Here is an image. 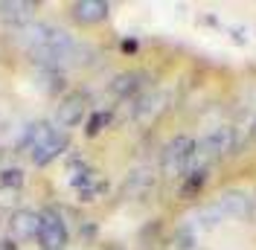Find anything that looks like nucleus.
<instances>
[{"label":"nucleus","instance_id":"obj_3","mask_svg":"<svg viewBox=\"0 0 256 250\" xmlns=\"http://www.w3.org/2000/svg\"><path fill=\"white\" fill-rule=\"evenodd\" d=\"M160 163H163V169L169 174H180V178H186L190 172H195L198 169L195 166V140L186 137V134L172 137V140L166 142L163 154H160Z\"/></svg>","mask_w":256,"mask_h":250},{"label":"nucleus","instance_id":"obj_6","mask_svg":"<svg viewBox=\"0 0 256 250\" xmlns=\"http://www.w3.org/2000/svg\"><path fill=\"white\" fill-rule=\"evenodd\" d=\"M70 15H73V20H79L84 26L102 24L105 18L111 15V3H105V0H76L70 6Z\"/></svg>","mask_w":256,"mask_h":250},{"label":"nucleus","instance_id":"obj_7","mask_svg":"<svg viewBox=\"0 0 256 250\" xmlns=\"http://www.w3.org/2000/svg\"><path fill=\"white\" fill-rule=\"evenodd\" d=\"M216 210L222 212V218H250L254 212V201L244 192H224L216 201Z\"/></svg>","mask_w":256,"mask_h":250},{"label":"nucleus","instance_id":"obj_9","mask_svg":"<svg viewBox=\"0 0 256 250\" xmlns=\"http://www.w3.org/2000/svg\"><path fill=\"white\" fill-rule=\"evenodd\" d=\"M9 227H12V233H15L18 242H26V238H35L38 236V212H32V210H18L12 221H9Z\"/></svg>","mask_w":256,"mask_h":250},{"label":"nucleus","instance_id":"obj_11","mask_svg":"<svg viewBox=\"0 0 256 250\" xmlns=\"http://www.w3.org/2000/svg\"><path fill=\"white\" fill-rule=\"evenodd\" d=\"M20 184H24V172H20V169H3V172H0V186L18 189Z\"/></svg>","mask_w":256,"mask_h":250},{"label":"nucleus","instance_id":"obj_1","mask_svg":"<svg viewBox=\"0 0 256 250\" xmlns=\"http://www.w3.org/2000/svg\"><path fill=\"white\" fill-rule=\"evenodd\" d=\"M24 146L30 148L35 166H47V163H52V160L67 148V134H64L62 128L50 125V122H38L26 131Z\"/></svg>","mask_w":256,"mask_h":250},{"label":"nucleus","instance_id":"obj_2","mask_svg":"<svg viewBox=\"0 0 256 250\" xmlns=\"http://www.w3.org/2000/svg\"><path fill=\"white\" fill-rule=\"evenodd\" d=\"M236 146H239V134H236V128L222 125V128L210 131L207 137L195 140V166H198V169H207L210 160H222V157L233 154Z\"/></svg>","mask_w":256,"mask_h":250},{"label":"nucleus","instance_id":"obj_4","mask_svg":"<svg viewBox=\"0 0 256 250\" xmlns=\"http://www.w3.org/2000/svg\"><path fill=\"white\" fill-rule=\"evenodd\" d=\"M38 244L41 250H64L67 244V224L56 210H44L38 212Z\"/></svg>","mask_w":256,"mask_h":250},{"label":"nucleus","instance_id":"obj_5","mask_svg":"<svg viewBox=\"0 0 256 250\" xmlns=\"http://www.w3.org/2000/svg\"><path fill=\"white\" fill-rule=\"evenodd\" d=\"M84 110H88V94H84V90H73V94H67L62 99L56 120H58V125H62V128H73V125L82 122Z\"/></svg>","mask_w":256,"mask_h":250},{"label":"nucleus","instance_id":"obj_12","mask_svg":"<svg viewBox=\"0 0 256 250\" xmlns=\"http://www.w3.org/2000/svg\"><path fill=\"white\" fill-rule=\"evenodd\" d=\"M105 122H111V114H108V110H99V114H94V116L88 120V128H84V131L94 137V134L102 131V125H105Z\"/></svg>","mask_w":256,"mask_h":250},{"label":"nucleus","instance_id":"obj_13","mask_svg":"<svg viewBox=\"0 0 256 250\" xmlns=\"http://www.w3.org/2000/svg\"><path fill=\"white\" fill-rule=\"evenodd\" d=\"M0 250H18L15 242H0Z\"/></svg>","mask_w":256,"mask_h":250},{"label":"nucleus","instance_id":"obj_10","mask_svg":"<svg viewBox=\"0 0 256 250\" xmlns=\"http://www.w3.org/2000/svg\"><path fill=\"white\" fill-rule=\"evenodd\" d=\"M38 9L35 0H0V18L6 20H26Z\"/></svg>","mask_w":256,"mask_h":250},{"label":"nucleus","instance_id":"obj_8","mask_svg":"<svg viewBox=\"0 0 256 250\" xmlns=\"http://www.w3.org/2000/svg\"><path fill=\"white\" fill-rule=\"evenodd\" d=\"M146 82H148V76H146L143 70H128V73H120V76L114 78L108 94L116 96V99H131V96H137L146 88Z\"/></svg>","mask_w":256,"mask_h":250}]
</instances>
